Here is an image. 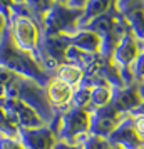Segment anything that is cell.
I'll return each instance as SVG.
<instances>
[{"label": "cell", "instance_id": "6", "mask_svg": "<svg viewBox=\"0 0 144 149\" xmlns=\"http://www.w3.org/2000/svg\"><path fill=\"white\" fill-rule=\"evenodd\" d=\"M47 95L55 111V114H62L64 111H67L70 107L72 95H74V87L69 86L67 82H64L62 79L55 77L47 84Z\"/></svg>", "mask_w": 144, "mask_h": 149}, {"label": "cell", "instance_id": "8", "mask_svg": "<svg viewBox=\"0 0 144 149\" xmlns=\"http://www.w3.org/2000/svg\"><path fill=\"white\" fill-rule=\"evenodd\" d=\"M67 37H69L70 45L81 49L84 52H89V54H101L102 40H101V37L96 32H92L89 29H81L74 35H67Z\"/></svg>", "mask_w": 144, "mask_h": 149}, {"label": "cell", "instance_id": "5", "mask_svg": "<svg viewBox=\"0 0 144 149\" xmlns=\"http://www.w3.org/2000/svg\"><path fill=\"white\" fill-rule=\"evenodd\" d=\"M141 102H143V95L139 92V86L134 82V84L126 86V87H122V89H114V95H112L111 106L116 109L119 114L127 116V114H131Z\"/></svg>", "mask_w": 144, "mask_h": 149}, {"label": "cell", "instance_id": "9", "mask_svg": "<svg viewBox=\"0 0 144 149\" xmlns=\"http://www.w3.org/2000/svg\"><path fill=\"white\" fill-rule=\"evenodd\" d=\"M111 3H112V0H87V3H86L84 8H82V17H81L79 24H81V25H86V24H89L92 19H96L99 15L106 14V12L109 10Z\"/></svg>", "mask_w": 144, "mask_h": 149}, {"label": "cell", "instance_id": "3", "mask_svg": "<svg viewBox=\"0 0 144 149\" xmlns=\"http://www.w3.org/2000/svg\"><path fill=\"white\" fill-rule=\"evenodd\" d=\"M106 141L109 146L119 149H144V139L134 129L132 117L129 114L119 122V126L112 131V134Z\"/></svg>", "mask_w": 144, "mask_h": 149}, {"label": "cell", "instance_id": "20", "mask_svg": "<svg viewBox=\"0 0 144 149\" xmlns=\"http://www.w3.org/2000/svg\"><path fill=\"white\" fill-rule=\"evenodd\" d=\"M55 2H59V3H69V0H55Z\"/></svg>", "mask_w": 144, "mask_h": 149}, {"label": "cell", "instance_id": "17", "mask_svg": "<svg viewBox=\"0 0 144 149\" xmlns=\"http://www.w3.org/2000/svg\"><path fill=\"white\" fill-rule=\"evenodd\" d=\"M86 3H87V0H69V5L72 8H84Z\"/></svg>", "mask_w": 144, "mask_h": 149}, {"label": "cell", "instance_id": "10", "mask_svg": "<svg viewBox=\"0 0 144 149\" xmlns=\"http://www.w3.org/2000/svg\"><path fill=\"white\" fill-rule=\"evenodd\" d=\"M124 19H126V24L131 29V32L134 34V37L139 42H144V10H143V5L132 8L129 12H126L124 14Z\"/></svg>", "mask_w": 144, "mask_h": 149}, {"label": "cell", "instance_id": "21", "mask_svg": "<svg viewBox=\"0 0 144 149\" xmlns=\"http://www.w3.org/2000/svg\"><path fill=\"white\" fill-rule=\"evenodd\" d=\"M104 149H114V148H112V146H109V144H106V148H104Z\"/></svg>", "mask_w": 144, "mask_h": 149}, {"label": "cell", "instance_id": "14", "mask_svg": "<svg viewBox=\"0 0 144 149\" xmlns=\"http://www.w3.org/2000/svg\"><path fill=\"white\" fill-rule=\"evenodd\" d=\"M0 149H25L24 144L19 141H15L14 137L0 134Z\"/></svg>", "mask_w": 144, "mask_h": 149}, {"label": "cell", "instance_id": "15", "mask_svg": "<svg viewBox=\"0 0 144 149\" xmlns=\"http://www.w3.org/2000/svg\"><path fill=\"white\" fill-rule=\"evenodd\" d=\"M132 117V124H134V129L137 131V134L144 139V116L137 114V116H131Z\"/></svg>", "mask_w": 144, "mask_h": 149}, {"label": "cell", "instance_id": "18", "mask_svg": "<svg viewBox=\"0 0 144 149\" xmlns=\"http://www.w3.org/2000/svg\"><path fill=\"white\" fill-rule=\"evenodd\" d=\"M137 114H143L144 116V99H143V102H141V104H139V106H137V107L134 109L129 116H137Z\"/></svg>", "mask_w": 144, "mask_h": 149}, {"label": "cell", "instance_id": "1", "mask_svg": "<svg viewBox=\"0 0 144 149\" xmlns=\"http://www.w3.org/2000/svg\"><path fill=\"white\" fill-rule=\"evenodd\" d=\"M139 54V40H137L134 34L131 32L129 27H126V30L122 32L121 39L117 42V45L114 47V52H112V57L111 61L112 64L119 69L121 72V77L126 86H131L134 84V79H132V72H131V65L134 59Z\"/></svg>", "mask_w": 144, "mask_h": 149}, {"label": "cell", "instance_id": "2", "mask_svg": "<svg viewBox=\"0 0 144 149\" xmlns=\"http://www.w3.org/2000/svg\"><path fill=\"white\" fill-rule=\"evenodd\" d=\"M90 114V124H89V134L99 136L102 139H107L112 131L119 126V122L122 121L126 116L119 114L112 106H106V107L96 109L89 112Z\"/></svg>", "mask_w": 144, "mask_h": 149}, {"label": "cell", "instance_id": "7", "mask_svg": "<svg viewBox=\"0 0 144 149\" xmlns=\"http://www.w3.org/2000/svg\"><path fill=\"white\" fill-rule=\"evenodd\" d=\"M112 95H114V87L111 84H107L102 79L96 81L92 84V87H90V97H89V104H87L86 111L92 112L96 109L109 106L111 101H112Z\"/></svg>", "mask_w": 144, "mask_h": 149}, {"label": "cell", "instance_id": "12", "mask_svg": "<svg viewBox=\"0 0 144 149\" xmlns=\"http://www.w3.org/2000/svg\"><path fill=\"white\" fill-rule=\"evenodd\" d=\"M131 72L136 84H141L144 81V42H139V54L131 65Z\"/></svg>", "mask_w": 144, "mask_h": 149}, {"label": "cell", "instance_id": "22", "mask_svg": "<svg viewBox=\"0 0 144 149\" xmlns=\"http://www.w3.org/2000/svg\"><path fill=\"white\" fill-rule=\"evenodd\" d=\"M114 149H119V148H114Z\"/></svg>", "mask_w": 144, "mask_h": 149}, {"label": "cell", "instance_id": "4", "mask_svg": "<svg viewBox=\"0 0 144 149\" xmlns=\"http://www.w3.org/2000/svg\"><path fill=\"white\" fill-rule=\"evenodd\" d=\"M20 142L24 144L25 149H54L57 137L55 132L45 126L35 129H20Z\"/></svg>", "mask_w": 144, "mask_h": 149}, {"label": "cell", "instance_id": "16", "mask_svg": "<svg viewBox=\"0 0 144 149\" xmlns=\"http://www.w3.org/2000/svg\"><path fill=\"white\" fill-rule=\"evenodd\" d=\"M54 149H82V144H79V146H70L67 142H62V141H57L55 142Z\"/></svg>", "mask_w": 144, "mask_h": 149}, {"label": "cell", "instance_id": "19", "mask_svg": "<svg viewBox=\"0 0 144 149\" xmlns=\"http://www.w3.org/2000/svg\"><path fill=\"white\" fill-rule=\"evenodd\" d=\"M137 86H139V92H141V95H143V99H144V81L141 84H137Z\"/></svg>", "mask_w": 144, "mask_h": 149}, {"label": "cell", "instance_id": "13", "mask_svg": "<svg viewBox=\"0 0 144 149\" xmlns=\"http://www.w3.org/2000/svg\"><path fill=\"white\" fill-rule=\"evenodd\" d=\"M107 141L99 137V136H94V134H89L86 137V141L82 142V149H104L106 148Z\"/></svg>", "mask_w": 144, "mask_h": 149}, {"label": "cell", "instance_id": "11", "mask_svg": "<svg viewBox=\"0 0 144 149\" xmlns=\"http://www.w3.org/2000/svg\"><path fill=\"white\" fill-rule=\"evenodd\" d=\"M57 77L74 87V86H79L82 82L84 72L81 70V67H77L76 64L69 62V64H61L57 67Z\"/></svg>", "mask_w": 144, "mask_h": 149}]
</instances>
